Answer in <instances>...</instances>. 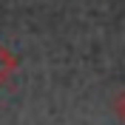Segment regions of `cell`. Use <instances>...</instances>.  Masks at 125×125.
Instances as JSON below:
<instances>
[{"mask_svg":"<svg viewBox=\"0 0 125 125\" xmlns=\"http://www.w3.org/2000/svg\"><path fill=\"white\" fill-rule=\"evenodd\" d=\"M14 68H17V57L9 51V48H3L0 46V85L6 83L11 74H14Z\"/></svg>","mask_w":125,"mask_h":125,"instance_id":"cell-1","label":"cell"},{"mask_svg":"<svg viewBox=\"0 0 125 125\" xmlns=\"http://www.w3.org/2000/svg\"><path fill=\"white\" fill-rule=\"evenodd\" d=\"M117 111H119V119L125 122V91H122V97H119V102H117Z\"/></svg>","mask_w":125,"mask_h":125,"instance_id":"cell-2","label":"cell"}]
</instances>
